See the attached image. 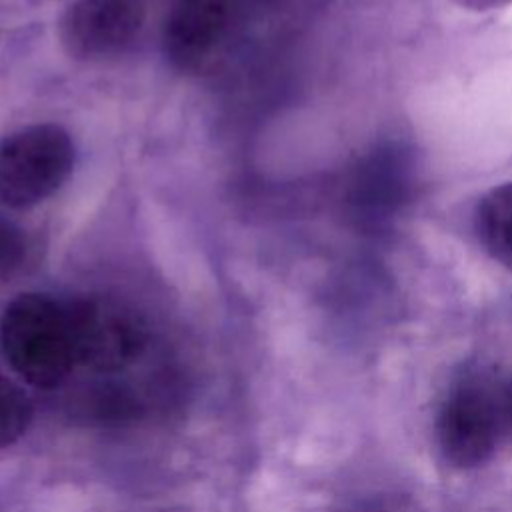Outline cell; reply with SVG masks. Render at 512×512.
<instances>
[{
  "mask_svg": "<svg viewBox=\"0 0 512 512\" xmlns=\"http://www.w3.org/2000/svg\"><path fill=\"white\" fill-rule=\"evenodd\" d=\"M8 364L28 384L54 388L76 364L66 304L42 292L18 294L0 320Z\"/></svg>",
  "mask_w": 512,
  "mask_h": 512,
  "instance_id": "1",
  "label": "cell"
},
{
  "mask_svg": "<svg viewBox=\"0 0 512 512\" xmlns=\"http://www.w3.org/2000/svg\"><path fill=\"white\" fill-rule=\"evenodd\" d=\"M76 148L66 128L38 122L0 138V204L28 210L54 196L70 178Z\"/></svg>",
  "mask_w": 512,
  "mask_h": 512,
  "instance_id": "2",
  "label": "cell"
},
{
  "mask_svg": "<svg viewBox=\"0 0 512 512\" xmlns=\"http://www.w3.org/2000/svg\"><path fill=\"white\" fill-rule=\"evenodd\" d=\"M502 434L498 388L480 376L452 382L434 420L442 458L460 470L482 466L492 458Z\"/></svg>",
  "mask_w": 512,
  "mask_h": 512,
  "instance_id": "3",
  "label": "cell"
},
{
  "mask_svg": "<svg viewBox=\"0 0 512 512\" xmlns=\"http://www.w3.org/2000/svg\"><path fill=\"white\" fill-rule=\"evenodd\" d=\"M64 304L76 364L110 374L128 368L146 350L148 326L126 302L88 294Z\"/></svg>",
  "mask_w": 512,
  "mask_h": 512,
  "instance_id": "4",
  "label": "cell"
},
{
  "mask_svg": "<svg viewBox=\"0 0 512 512\" xmlns=\"http://www.w3.org/2000/svg\"><path fill=\"white\" fill-rule=\"evenodd\" d=\"M144 20V0H72L60 16L58 38L76 60H104L124 52Z\"/></svg>",
  "mask_w": 512,
  "mask_h": 512,
  "instance_id": "5",
  "label": "cell"
},
{
  "mask_svg": "<svg viewBox=\"0 0 512 512\" xmlns=\"http://www.w3.org/2000/svg\"><path fill=\"white\" fill-rule=\"evenodd\" d=\"M230 0H174L162 22V52L180 72L198 70L224 42Z\"/></svg>",
  "mask_w": 512,
  "mask_h": 512,
  "instance_id": "6",
  "label": "cell"
},
{
  "mask_svg": "<svg viewBox=\"0 0 512 512\" xmlns=\"http://www.w3.org/2000/svg\"><path fill=\"white\" fill-rule=\"evenodd\" d=\"M474 232L484 252L512 270V182L486 190L474 210Z\"/></svg>",
  "mask_w": 512,
  "mask_h": 512,
  "instance_id": "7",
  "label": "cell"
},
{
  "mask_svg": "<svg viewBox=\"0 0 512 512\" xmlns=\"http://www.w3.org/2000/svg\"><path fill=\"white\" fill-rule=\"evenodd\" d=\"M34 416L32 400L22 386L0 372V448L16 444Z\"/></svg>",
  "mask_w": 512,
  "mask_h": 512,
  "instance_id": "8",
  "label": "cell"
},
{
  "mask_svg": "<svg viewBox=\"0 0 512 512\" xmlns=\"http://www.w3.org/2000/svg\"><path fill=\"white\" fill-rule=\"evenodd\" d=\"M142 404L126 388H100L88 398V414L106 424H122L138 418Z\"/></svg>",
  "mask_w": 512,
  "mask_h": 512,
  "instance_id": "9",
  "label": "cell"
},
{
  "mask_svg": "<svg viewBox=\"0 0 512 512\" xmlns=\"http://www.w3.org/2000/svg\"><path fill=\"white\" fill-rule=\"evenodd\" d=\"M24 258V240L18 228L10 222L0 220V270L10 272L20 266Z\"/></svg>",
  "mask_w": 512,
  "mask_h": 512,
  "instance_id": "10",
  "label": "cell"
},
{
  "mask_svg": "<svg viewBox=\"0 0 512 512\" xmlns=\"http://www.w3.org/2000/svg\"><path fill=\"white\" fill-rule=\"evenodd\" d=\"M498 396H500V416H502L504 434L512 436V378L502 388H498Z\"/></svg>",
  "mask_w": 512,
  "mask_h": 512,
  "instance_id": "11",
  "label": "cell"
},
{
  "mask_svg": "<svg viewBox=\"0 0 512 512\" xmlns=\"http://www.w3.org/2000/svg\"><path fill=\"white\" fill-rule=\"evenodd\" d=\"M452 2L470 12H488V10H496L512 4V0H452Z\"/></svg>",
  "mask_w": 512,
  "mask_h": 512,
  "instance_id": "12",
  "label": "cell"
},
{
  "mask_svg": "<svg viewBox=\"0 0 512 512\" xmlns=\"http://www.w3.org/2000/svg\"><path fill=\"white\" fill-rule=\"evenodd\" d=\"M32 2H40L42 4V2H52V0H32Z\"/></svg>",
  "mask_w": 512,
  "mask_h": 512,
  "instance_id": "13",
  "label": "cell"
},
{
  "mask_svg": "<svg viewBox=\"0 0 512 512\" xmlns=\"http://www.w3.org/2000/svg\"><path fill=\"white\" fill-rule=\"evenodd\" d=\"M254 2H272V0H254Z\"/></svg>",
  "mask_w": 512,
  "mask_h": 512,
  "instance_id": "14",
  "label": "cell"
},
{
  "mask_svg": "<svg viewBox=\"0 0 512 512\" xmlns=\"http://www.w3.org/2000/svg\"><path fill=\"white\" fill-rule=\"evenodd\" d=\"M162 512H178V510H162Z\"/></svg>",
  "mask_w": 512,
  "mask_h": 512,
  "instance_id": "15",
  "label": "cell"
}]
</instances>
